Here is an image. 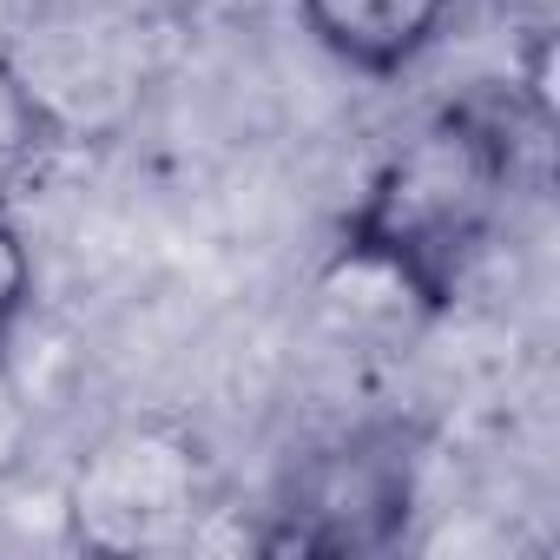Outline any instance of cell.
I'll return each mask as SVG.
<instances>
[{"label": "cell", "mask_w": 560, "mask_h": 560, "mask_svg": "<svg viewBox=\"0 0 560 560\" xmlns=\"http://www.w3.org/2000/svg\"><path fill=\"white\" fill-rule=\"evenodd\" d=\"M514 185V139L481 106L429 113L363 185L343 224V264L402 304L442 311L481 257Z\"/></svg>", "instance_id": "1"}, {"label": "cell", "mask_w": 560, "mask_h": 560, "mask_svg": "<svg viewBox=\"0 0 560 560\" xmlns=\"http://www.w3.org/2000/svg\"><path fill=\"white\" fill-rule=\"evenodd\" d=\"M218 501L211 455L178 422H119L93 448H80L60 514L67 534L93 553H165L185 547Z\"/></svg>", "instance_id": "2"}, {"label": "cell", "mask_w": 560, "mask_h": 560, "mask_svg": "<svg viewBox=\"0 0 560 560\" xmlns=\"http://www.w3.org/2000/svg\"><path fill=\"white\" fill-rule=\"evenodd\" d=\"M416 501V462L396 435H357L324 455H311L284 501L270 508V527L257 547L270 553H376L402 540Z\"/></svg>", "instance_id": "3"}, {"label": "cell", "mask_w": 560, "mask_h": 560, "mask_svg": "<svg viewBox=\"0 0 560 560\" xmlns=\"http://www.w3.org/2000/svg\"><path fill=\"white\" fill-rule=\"evenodd\" d=\"M462 0H298V14L324 54L357 73H402L435 47Z\"/></svg>", "instance_id": "4"}, {"label": "cell", "mask_w": 560, "mask_h": 560, "mask_svg": "<svg viewBox=\"0 0 560 560\" xmlns=\"http://www.w3.org/2000/svg\"><path fill=\"white\" fill-rule=\"evenodd\" d=\"M34 284H40V264L34 244L14 218H0V343L14 337V324L34 311Z\"/></svg>", "instance_id": "5"}, {"label": "cell", "mask_w": 560, "mask_h": 560, "mask_svg": "<svg viewBox=\"0 0 560 560\" xmlns=\"http://www.w3.org/2000/svg\"><path fill=\"white\" fill-rule=\"evenodd\" d=\"M27 442H34V402H27V389L8 363V343H0V481L21 468Z\"/></svg>", "instance_id": "6"}]
</instances>
